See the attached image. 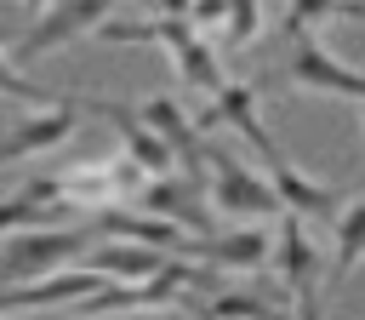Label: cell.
<instances>
[{"instance_id": "obj_5", "label": "cell", "mask_w": 365, "mask_h": 320, "mask_svg": "<svg viewBox=\"0 0 365 320\" xmlns=\"http://www.w3.org/2000/svg\"><path fill=\"white\" fill-rule=\"evenodd\" d=\"M103 17H114V6L108 0H57V6H46L40 17H34V29L29 34H17V63H34V57H46V51H57V46H68V40H80V34H97L103 29Z\"/></svg>"}, {"instance_id": "obj_18", "label": "cell", "mask_w": 365, "mask_h": 320, "mask_svg": "<svg viewBox=\"0 0 365 320\" xmlns=\"http://www.w3.org/2000/svg\"><path fill=\"white\" fill-rule=\"evenodd\" d=\"M336 17H348V23H365V6L354 0V6H336Z\"/></svg>"}, {"instance_id": "obj_12", "label": "cell", "mask_w": 365, "mask_h": 320, "mask_svg": "<svg viewBox=\"0 0 365 320\" xmlns=\"http://www.w3.org/2000/svg\"><path fill=\"white\" fill-rule=\"evenodd\" d=\"M365 263V194L348 200L331 223V257H325V297H336L348 286V274Z\"/></svg>"}, {"instance_id": "obj_17", "label": "cell", "mask_w": 365, "mask_h": 320, "mask_svg": "<svg viewBox=\"0 0 365 320\" xmlns=\"http://www.w3.org/2000/svg\"><path fill=\"white\" fill-rule=\"evenodd\" d=\"M6 46H17V29H11V17L0 11V51H6Z\"/></svg>"}, {"instance_id": "obj_9", "label": "cell", "mask_w": 365, "mask_h": 320, "mask_svg": "<svg viewBox=\"0 0 365 320\" xmlns=\"http://www.w3.org/2000/svg\"><path fill=\"white\" fill-rule=\"evenodd\" d=\"M268 183H274V194H279V211H291V217H319V223H336V211H342V194L336 189H325L319 177H308L291 154H279L274 166H268Z\"/></svg>"}, {"instance_id": "obj_8", "label": "cell", "mask_w": 365, "mask_h": 320, "mask_svg": "<svg viewBox=\"0 0 365 320\" xmlns=\"http://www.w3.org/2000/svg\"><path fill=\"white\" fill-rule=\"evenodd\" d=\"M80 126V97H63L57 109H34L29 120H17L11 131H0V166H17V160H34L57 143H68Z\"/></svg>"}, {"instance_id": "obj_15", "label": "cell", "mask_w": 365, "mask_h": 320, "mask_svg": "<svg viewBox=\"0 0 365 320\" xmlns=\"http://www.w3.org/2000/svg\"><path fill=\"white\" fill-rule=\"evenodd\" d=\"M0 97H17V103H34V109H57V103H63L57 91H46V86H34V80H29V74H23V69H17V63H11L6 51H0Z\"/></svg>"}, {"instance_id": "obj_1", "label": "cell", "mask_w": 365, "mask_h": 320, "mask_svg": "<svg viewBox=\"0 0 365 320\" xmlns=\"http://www.w3.org/2000/svg\"><path fill=\"white\" fill-rule=\"evenodd\" d=\"M91 223L86 229H29V234H11L6 251H0V291L11 286H34L57 269H74L86 251H91Z\"/></svg>"}, {"instance_id": "obj_6", "label": "cell", "mask_w": 365, "mask_h": 320, "mask_svg": "<svg viewBox=\"0 0 365 320\" xmlns=\"http://www.w3.org/2000/svg\"><path fill=\"white\" fill-rule=\"evenodd\" d=\"M205 200L211 211H245V217H279V194L268 177H257L240 154H222L211 149V171H205Z\"/></svg>"}, {"instance_id": "obj_3", "label": "cell", "mask_w": 365, "mask_h": 320, "mask_svg": "<svg viewBox=\"0 0 365 320\" xmlns=\"http://www.w3.org/2000/svg\"><path fill=\"white\" fill-rule=\"evenodd\" d=\"M154 46H165V57H171V69H177V80H182V86H194V91H205V97H217V91L228 86V74H222L217 51H211V46H205V34L182 17V6L154 11Z\"/></svg>"}, {"instance_id": "obj_7", "label": "cell", "mask_w": 365, "mask_h": 320, "mask_svg": "<svg viewBox=\"0 0 365 320\" xmlns=\"http://www.w3.org/2000/svg\"><path fill=\"white\" fill-rule=\"evenodd\" d=\"M257 91H262L257 80H228V86L211 97V109L200 114V126H228L234 137H245V143H251V154H257L262 166H274L285 149H279V143H274V131L262 126V114H257Z\"/></svg>"}, {"instance_id": "obj_19", "label": "cell", "mask_w": 365, "mask_h": 320, "mask_svg": "<svg viewBox=\"0 0 365 320\" xmlns=\"http://www.w3.org/2000/svg\"><path fill=\"white\" fill-rule=\"evenodd\" d=\"M359 114H365V109H359Z\"/></svg>"}, {"instance_id": "obj_11", "label": "cell", "mask_w": 365, "mask_h": 320, "mask_svg": "<svg viewBox=\"0 0 365 320\" xmlns=\"http://www.w3.org/2000/svg\"><path fill=\"white\" fill-rule=\"evenodd\" d=\"M188 257H205V269H228V274H257L268 257H274V240L268 229H217L211 240H194Z\"/></svg>"}, {"instance_id": "obj_16", "label": "cell", "mask_w": 365, "mask_h": 320, "mask_svg": "<svg viewBox=\"0 0 365 320\" xmlns=\"http://www.w3.org/2000/svg\"><path fill=\"white\" fill-rule=\"evenodd\" d=\"M91 40H103V46H154V17H125V11H114V17H103V29H97Z\"/></svg>"}, {"instance_id": "obj_14", "label": "cell", "mask_w": 365, "mask_h": 320, "mask_svg": "<svg viewBox=\"0 0 365 320\" xmlns=\"http://www.w3.org/2000/svg\"><path fill=\"white\" fill-rule=\"evenodd\" d=\"M262 23H268V6H257V0H228V17H222V46L228 51H245L257 34H262Z\"/></svg>"}, {"instance_id": "obj_13", "label": "cell", "mask_w": 365, "mask_h": 320, "mask_svg": "<svg viewBox=\"0 0 365 320\" xmlns=\"http://www.w3.org/2000/svg\"><path fill=\"white\" fill-rule=\"evenodd\" d=\"M194 320H291V309H274L268 297H251V291H217L205 303H188Z\"/></svg>"}, {"instance_id": "obj_2", "label": "cell", "mask_w": 365, "mask_h": 320, "mask_svg": "<svg viewBox=\"0 0 365 320\" xmlns=\"http://www.w3.org/2000/svg\"><path fill=\"white\" fill-rule=\"evenodd\" d=\"M143 171L125 160V154H108V160H80L68 171H57V200L68 211H120V206H137L143 194Z\"/></svg>"}, {"instance_id": "obj_10", "label": "cell", "mask_w": 365, "mask_h": 320, "mask_svg": "<svg viewBox=\"0 0 365 320\" xmlns=\"http://www.w3.org/2000/svg\"><path fill=\"white\" fill-rule=\"evenodd\" d=\"M165 263H171L165 251H148V246H131V240H91V251L80 257V269L97 274L103 286H143Z\"/></svg>"}, {"instance_id": "obj_4", "label": "cell", "mask_w": 365, "mask_h": 320, "mask_svg": "<svg viewBox=\"0 0 365 320\" xmlns=\"http://www.w3.org/2000/svg\"><path fill=\"white\" fill-rule=\"evenodd\" d=\"M285 74H291V86H302V91H325V97H348V103H359L365 109V69H354V63H342L319 34H291V57H285Z\"/></svg>"}]
</instances>
